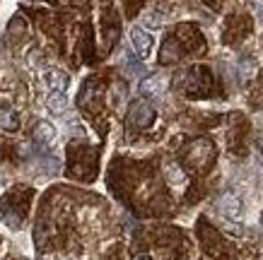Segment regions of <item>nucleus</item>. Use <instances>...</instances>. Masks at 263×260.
Masks as SVG:
<instances>
[{
  "instance_id": "nucleus-5",
  "label": "nucleus",
  "mask_w": 263,
  "mask_h": 260,
  "mask_svg": "<svg viewBox=\"0 0 263 260\" xmlns=\"http://www.w3.org/2000/svg\"><path fill=\"white\" fill-rule=\"evenodd\" d=\"M44 82H46V87L51 92H65L68 85H70V77L63 70H58V68H48L44 72Z\"/></svg>"
},
{
  "instance_id": "nucleus-10",
  "label": "nucleus",
  "mask_w": 263,
  "mask_h": 260,
  "mask_svg": "<svg viewBox=\"0 0 263 260\" xmlns=\"http://www.w3.org/2000/svg\"><path fill=\"white\" fill-rule=\"evenodd\" d=\"M256 154H258V162H261V166H263V140L256 145Z\"/></svg>"
},
{
  "instance_id": "nucleus-6",
  "label": "nucleus",
  "mask_w": 263,
  "mask_h": 260,
  "mask_svg": "<svg viewBox=\"0 0 263 260\" xmlns=\"http://www.w3.org/2000/svg\"><path fill=\"white\" fill-rule=\"evenodd\" d=\"M53 140H56V126L51 121H39L34 128V142L44 147V145H51Z\"/></svg>"
},
{
  "instance_id": "nucleus-11",
  "label": "nucleus",
  "mask_w": 263,
  "mask_h": 260,
  "mask_svg": "<svg viewBox=\"0 0 263 260\" xmlns=\"http://www.w3.org/2000/svg\"><path fill=\"white\" fill-rule=\"evenodd\" d=\"M256 12H258V17H261V22H263V0H256Z\"/></svg>"
},
{
  "instance_id": "nucleus-2",
  "label": "nucleus",
  "mask_w": 263,
  "mask_h": 260,
  "mask_svg": "<svg viewBox=\"0 0 263 260\" xmlns=\"http://www.w3.org/2000/svg\"><path fill=\"white\" fill-rule=\"evenodd\" d=\"M217 205H220V212H222L224 219L241 222V217H244V207H241V200L234 195V193H224Z\"/></svg>"
},
{
  "instance_id": "nucleus-4",
  "label": "nucleus",
  "mask_w": 263,
  "mask_h": 260,
  "mask_svg": "<svg viewBox=\"0 0 263 260\" xmlns=\"http://www.w3.org/2000/svg\"><path fill=\"white\" fill-rule=\"evenodd\" d=\"M164 89H167V82H164V77H157V75H152V77L140 82V94L145 99H160L164 94Z\"/></svg>"
},
{
  "instance_id": "nucleus-12",
  "label": "nucleus",
  "mask_w": 263,
  "mask_h": 260,
  "mask_svg": "<svg viewBox=\"0 0 263 260\" xmlns=\"http://www.w3.org/2000/svg\"><path fill=\"white\" fill-rule=\"evenodd\" d=\"M136 260H152V258H150V255H138Z\"/></svg>"
},
{
  "instance_id": "nucleus-1",
  "label": "nucleus",
  "mask_w": 263,
  "mask_h": 260,
  "mask_svg": "<svg viewBox=\"0 0 263 260\" xmlns=\"http://www.w3.org/2000/svg\"><path fill=\"white\" fill-rule=\"evenodd\" d=\"M157 118V111L152 109L147 102H136L128 111V123L136 128H150Z\"/></svg>"
},
{
  "instance_id": "nucleus-9",
  "label": "nucleus",
  "mask_w": 263,
  "mask_h": 260,
  "mask_svg": "<svg viewBox=\"0 0 263 260\" xmlns=\"http://www.w3.org/2000/svg\"><path fill=\"white\" fill-rule=\"evenodd\" d=\"M167 176H169V183H172L174 188H181L183 183H186V176H183V171L179 169V166H174V164L167 169Z\"/></svg>"
},
{
  "instance_id": "nucleus-8",
  "label": "nucleus",
  "mask_w": 263,
  "mask_h": 260,
  "mask_svg": "<svg viewBox=\"0 0 263 260\" xmlns=\"http://www.w3.org/2000/svg\"><path fill=\"white\" fill-rule=\"evenodd\" d=\"M46 109L53 113V116H61L65 109H68V96L65 92H51L46 96Z\"/></svg>"
},
{
  "instance_id": "nucleus-3",
  "label": "nucleus",
  "mask_w": 263,
  "mask_h": 260,
  "mask_svg": "<svg viewBox=\"0 0 263 260\" xmlns=\"http://www.w3.org/2000/svg\"><path fill=\"white\" fill-rule=\"evenodd\" d=\"M130 44H133V51H136L140 58H147L150 51H152L155 39H152V34L147 32V29H143V27H133V29H130Z\"/></svg>"
},
{
  "instance_id": "nucleus-7",
  "label": "nucleus",
  "mask_w": 263,
  "mask_h": 260,
  "mask_svg": "<svg viewBox=\"0 0 263 260\" xmlns=\"http://www.w3.org/2000/svg\"><path fill=\"white\" fill-rule=\"evenodd\" d=\"M0 128L8 130V133H15L20 128V121H17V111L10 106V104H0Z\"/></svg>"
}]
</instances>
